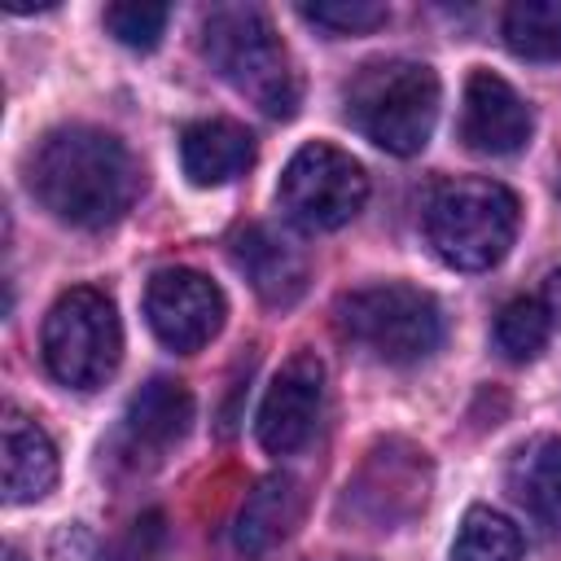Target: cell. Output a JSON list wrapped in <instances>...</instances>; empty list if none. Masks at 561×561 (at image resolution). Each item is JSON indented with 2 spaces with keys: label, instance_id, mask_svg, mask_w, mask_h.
<instances>
[{
  "label": "cell",
  "instance_id": "obj_2",
  "mask_svg": "<svg viewBox=\"0 0 561 561\" xmlns=\"http://www.w3.org/2000/svg\"><path fill=\"white\" fill-rule=\"evenodd\" d=\"M346 123L394 158H412L430 145L438 123V75L412 57L364 61L342 92Z\"/></svg>",
  "mask_w": 561,
  "mask_h": 561
},
{
  "label": "cell",
  "instance_id": "obj_19",
  "mask_svg": "<svg viewBox=\"0 0 561 561\" xmlns=\"http://www.w3.org/2000/svg\"><path fill=\"white\" fill-rule=\"evenodd\" d=\"M522 552H526L522 530L486 504H473L465 513L451 543V561H522Z\"/></svg>",
  "mask_w": 561,
  "mask_h": 561
},
{
  "label": "cell",
  "instance_id": "obj_21",
  "mask_svg": "<svg viewBox=\"0 0 561 561\" xmlns=\"http://www.w3.org/2000/svg\"><path fill=\"white\" fill-rule=\"evenodd\" d=\"M167 22H171V9L167 4H140V0H131V4H110L105 9V31L118 44L140 48V53H149L162 39Z\"/></svg>",
  "mask_w": 561,
  "mask_h": 561
},
{
  "label": "cell",
  "instance_id": "obj_3",
  "mask_svg": "<svg viewBox=\"0 0 561 561\" xmlns=\"http://www.w3.org/2000/svg\"><path fill=\"white\" fill-rule=\"evenodd\" d=\"M202 53L241 96H250L267 118H294L302 101V79L280 44L272 18L254 4H219L202 22Z\"/></svg>",
  "mask_w": 561,
  "mask_h": 561
},
{
  "label": "cell",
  "instance_id": "obj_24",
  "mask_svg": "<svg viewBox=\"0 0 561 561\" xmlns=\"http://www.w3.org/2000/svg\"><path fill=\"white\" fill-rule=\"evenodd\" d=\"M4 561H26V557H22L18 548H4Z\"/></svg>",
  "mask_w": 561,
  "mask_h": 561
},
{
  "label": "cell",
  "instance_id": "obj_9",
  "mask_svg": "<svg viewBox=\"0 0 561 561\" xmlns=\"http://www.w3.org/2000/svg\"><path fill=\"white\" fill-rule=\"evenodd\" d=\"M425 495H430V460H425V451H416L412 443H399V438L377 443L368 451L364 469L355 473V482L346 486V504L381 530H390V526L408 522L416 508H425Z\"/></svg>",
  "mask_w": 561,
  "mask_h": 561
},
{
  "label": "cell",
  "instance_id": "obj_13",
  "mask_svg": "<svg viewBox=\"0 0 561 561\" xmlns=\"http://www.w3.org/2000/svg\"><path fill=\"white\" fill-rule=\"evenodd\" d=\"M228 259L267 307H289L307 289V254L267 224L237 228L228 237Z\"/></svg>",
  "mask_w": 561,
  "mask_h": 561
},
{
  "label": "cell",
  "instance_id": "obj_12",
  "mask_svg": "<svg viewBox=\"0 0 561 561\" xmlns=\"http://www.w3.org/2000/svg\"><path fill=\"white\" fill-rule=\"evenodd\" d=\"M530 105L517 96L508 79L495 70H469L465 79V105H460V140L473 153H517L530 140Z\"/></svg>",
  "mask_w": 561,
  "mask_h": 561
},
{
  "label": "cell",
  "instance_id": "obj_6",
  "mask_svg": "<svg viewBox=\"0 0 561 561\" xmlns=\"http://www.w3.org/2000/svg\"><path fill=\"white\" fill-rule=\"evenodd\" d=\"M39 351H44L48 373L61 386H75V390L105 386L123 359V324H118L110 294L92 285L66 289L44 316Z\"/></svg>",
  "mask_w": 561,
  "mask_h": 561
},
{
  "label": "cell",
  "instance_id": "obj_23",
  "mask_svg": "<svg viewBox=\"0 0 561 561\" xmlns=\"http://www.w3.org/2000/svg\"><path fill=\"white\" fill-rule=\"evenodd\" d=\"M543 307H548V316L561 324V267L548 272V280H543Z\"/></svg>",
  "mask_w": 561,
  "mask_h": 561
},
{
  "label": "cell",
  "instance_id": "obj_18",
  "mask_svg": "<svg viewBox=\"0 0 561 561\" xmlns=\"http://www.w3.org/2000/svg\"><path fill=\"white\" fill-rule=\"evenodd\" d=\"M504 44L522 61H561V0H517L504 9Z\"/></svg>",
  "mask_w": 561,
  "mask_h": 561
},
{
  "label": "cell",
  "instance_id": "obj_4",
  "mask_svg": "<svg viewBox=\"0 0 561 561\" xmlns=\"http://www.w3.org/2000/svg\"><path fill=\"white\" fill-rule=\"evenodd\" d=\"M517 197L500 180L486 175H456L434 184L425 197V241L430 250L456 272H486L495 267L513 237H517Z\"/></svg>",
  "mask_w": 561,
  "mask_h": 561
},
{
  "label": "cell",
  "instance_id": "obj_11",
  "mask_svg": "<svg viewBox=\"0 0 561 561\" xmlns=\"http://www.w3.org/2000/svg\"><path fill=\"white\" fill-rule=\"evenodd\" d=\"M193 425V394L184 381H171V377H153L145 381L123 421H118V460L127 469H153L171 456V447L184 443Z\"/></svg>",
  "mask_w": 561,
  "mask_h": 561
},
{
  "label": "cell",
  "instance_id": "obj_1",
  "mask_svg": "<svg viewBox=\"0 0 561 561\" xmlns=\"http://www.w3.org/2000/svg\"><path fill=\"white\" fill-rule=\"evenodd\" d=\"M31 197L61 224L101 232L127 215L140 193V167L131 149L101 127L70 123L48 131L26 158Z\"/></svg>",
  "mask_w": 561,
  "mask_h": 561
},
{
  "label": "cell",
  "instance_id": "obj_15",
  "mask_svg": "<svg viewBox=\"0 0 561 561\" xmlns=\"http://www.w3.org/2000/svg\"><path fill=\"white\" fill-rule=\"evenodd\" d=\"M0 443H4V500L9 504L44 500L57 482V447L44 434V425L9 403L0 421Z\"/></svg>",
  "mask_w": 561,
  "mask_h": 561
},
{
  "label": "cell",
  "instance_id": "obj_20",
  "mask_svg": "<svg viewBox=\"0 0 561 561\" xmlns=\"http://www.w3.org/2000/svg\"><path fill=\"white\" fill-rule=\"evenodd\" d=\"M491 333H495V346H500L504 359L530 364L548 346V337H552V316H548L543 298H508L500 307Z\"/></svg>",
  "mask_w": 561,
  "mask_h": 561
},
{
  "label": "cell",
  "instance_id": "obj_16",
  "mask_svg": "<svg viewBox=\"0 0 561 561\" xmlns=\"http://www.w3.org/2000/svg\"><path fill=\"white\" fill-rule=\"evenodd\" d=\"M302 517V486L289 473H267L263 482H254V491L245 495L237 526H232V548L254 561L263 552H272L280 539L294 535Z\"/></svg>",
  "mask_w": 561,
  "mask_h": 561
},
{
  "label": "cell",
  "instance_id": "obj_22",
  "mask_svg": "<svg viewBox=\"0 0 561 561\" xmlns=\"http://www.w3.org/2000/svg\"><path fill=\"white\" fill-rule=\"evenodd\" d=\"M298 13L333 35H364L390 18L386 4H377V0H316V4H298Z\"/></svg>",
  "mask_w": 561,
  "mask_h": 561
},
{
  "label": "cell",
  "instance_id": "obj_14",
  "mask_svg": "<svg viewBox=\"0 0 561 561\" xmlns=\"http://www.w3.org/2000/svg\"><path fill=\"white\" fill-rule=\"evenodd\" d=\"M180 167L197 188L232 184L254 167V136L232 118H197L180 131Z\"/></svg>",
  "mask_w": 561,
  "mask_h": 561
},
{
  "label": "cell",
  "instance_id": "obj_10",
  "mask_svg": "<svg viewBox=\"0 0 561 561\" xmlns=\"http://www.w3.org/2000/svg\"><path fill=\"white\" fill-rule=\"evenodd\" d=\"M320 403H324V364L316 359V351H294L259 403L254 434L263 451L294 456L298 447H307L320 421Z\"/></svg>",
  "mask_w": 561,
  "mask_h": 561
},
{
  "label": "cell",
  "instance_id": "obj_7",
  "mask_svg": "<svg viewBox=\"0 0 561 561\" xmlns=\"http://www.w3.org/2000/svg\"><path fill=\"white\" fill-rule=\"evenodd\" d=\"M276 202L298 228L333 232V228L351 224L359 215V206L368 202V175L346 149H337L329 140H311L285 162Z\"/></svg>",
  "mask_w": 561,
  "mask_h": 561
},
{
  "label": "cell",
  "instance_id": "obj_17",
  "mask_svg": "<svg viewBox=\"0 0 561 561\" xmlns=\"http://www.w3.org/2000/svg\"><path fill=\"white\" fill-rule=\"evenodd\" d=\"M508 495L539 517L543 526H561V438L535 434L508 456Z\"/></svg>",
  "mask_w": 561,
  "mask_h": 561
},
{
  "label": "cell",
  "instance_id": "obj_5",
  "mask_svg": "<svg viewBox=\"0 0 561 561\" xmlns=\"http://www.w3.org/2000/svg\"><path fill=\"white\" fill-rule=\"evenodd\" d=\"M337 333L381 364H421L443 346V307L430 289L408 280H377L351 289L333 307Z\"/></svg>",
  "mask_w": 561,
  "mask_h": 561
},
{
  "label": "cell",
  "instance_id": "obj_8",
  "mask_svg": "<svg viewBox=\"0 0 561 561\" xmlns=\"http://www.w3.org/2000/svg\"><path fill=\"white\" fill-rule=\"evenodd\" d=\"M224 289L193 267H162L145 285V320L167 351H202L224 329Z\"/></svg>",
  "mask_w": 561,
  "mask_h": 561
}]
</instances>
